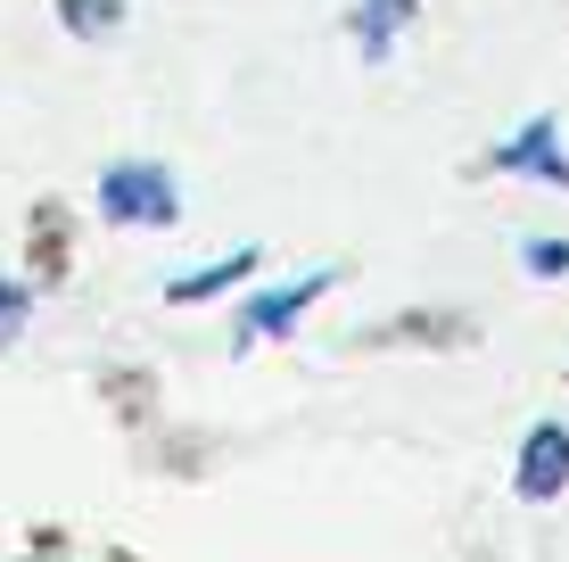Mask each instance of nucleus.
I'll use <instances>...</instances> for the list:
<instances>
[{
  "label": "nucleus",
  "mask_w": 569,
  "mask_h": 562,
  "mask_svg": "<svg viewBox=\"0 0 569 562\" xmlns=\"http://www.w3.org/2000/svg\"><path fill=\"white\" fill-rule=\"evenodd\" d=\"M347 26H356V50L363 58H388V50H397V33L413 26V0H356Z\"/></svg>",
  "instance_id": "nucleus-5"
},
{
  "label": "nucleus",
  "mask_w": 569,
  "mask_h": 562,
  "mask_svg": "<svg viewBox=\"0 0 569 562\" xmlns=\"http://www.w3.org/2000/svg\"><path fill=\"white\" fill-rule=\"evenodd\" d=\"M520 265H528V274H537V282H553V274H569V240H553V231H528Z\"/></svg>",
  "instance_id": "nucleus-8"
},
{
  "label": "nucleus",
  "mask_w": 569,
  "mask_h": 562,
  "mask_svg": "<svg viewBox=\"0 0 569 562\" xmlns=\"http://www.w3.org/2000/svg\"><path fill=\"white\" fill-rule=\"evenodd\" d=\"M496 174H528V183H545V190H569L561 125H553V116H528L512 141H496Z\"/></svg>",
  "instance_id": "nucleus-3"
},
{
  "label": "nucleus",
  "mask_w": 569,
  "mask_h": 562,
  "mask_svg": "<svg viewBox=\"0 0 569 562\" xmlns=\"http://www.w3.org/2000/svg\"><path fill=\"white\" fill-rule=\"evenodd\" d=\"M26 315H33V298H26L17 282H0V347H9L17 332H26Z\"/></svg>",
  "instance_id": "nucleus-9"
},
{
  "label": "nucleus",
  "mask_w": 569,
  "mask_h": 562,
  "mask_svg": "<svg viewBox=\"0 0 569 562\" xmlns=\"http://www.w3.org/2000/svg\"><path fill=\"white\" fill-rule=\"evenodd\" d=\"M339 282L330 265H313V274H298V282H272V289H257V298L240 306V339H281V332H298V315L322 289Z\"/></svg>",
  "instance_id": "nucleus-2"
},
{
  "label": "nucleus",
  "mask_w": 569,
  "mask_h": 562,
  "mask_svg": "<svg viewBox=\"0 0 569 562\" xmlns=\"http://www.w3.org/2000/svg\"><path fill=\"white\" fill-rule=\"evenodd\" d=\"M512 489L528 496V505H553V496L569 489V431H561V422H537V431L520 438Z\"/></svg>",
  "instance_id": "nucleus-4"
},
{
  "label": "nucleus",
  "mask_w": 569,
  "mask_h": 562,
  "mask_svg": "<svg viewBox=\"0 0 569 562\" xmlns=\"http://www.w3.org/2000/svg\"><path fill=\"white\" fill-rule=\"evenodd\" d=\"M248 274H257V248H231V257H214V265H199V274H182L166 298L190 306V298H214V289H231V282H248Z\"/></svg>",
  "instance_id": "nucleus-6"
},
{
  "label": "nucleus",
  "mask_w": 569,
  "mask_h": 562,
  "mask_svg": "<svg viewBox=\"0 0 569 562\" xmlns=\"http://www.w3.org/2000/svg\"><path fill=\"white\" fill-rule=\"evenodd\" d=\"M58 17H67L74 33H91V42H100V33L124 26V0H58Z\"/></svg>",
  "instance_id": "nucleus-7"
},
{
  "label": "nucleus",
  "mask_w": 569,
  "mask_h": 562,
  "mask_svg": "<svg viewBox=\"0 0 569 562\" xmlns=\"http://www.w3.org/2000/svg\"><path fill=\"white\" fill-rule=\"evenodd\" d=\"M100 216H108V224H149V231H166L173 216H182V190H173L166 166L124 158V166L100 174Z\"/></svg>",
  "instance_id": "nucleus-1"
}]
</instances>
